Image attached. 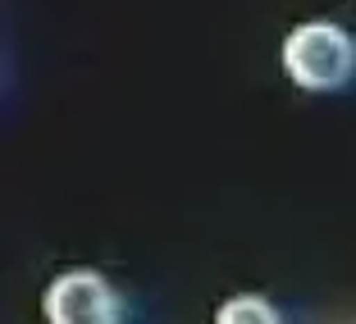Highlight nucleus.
<instances>
[{
	"instance_id": "f257e3e1",
	"label": "nucleus",
	"mask_w": 356,
	"mask_h": 324,
	"mask_svg": "<svg viewBox=\"0 0 356 324\" xmlns=\"http://www.w3.org/2000/svg\"><path fill=\"white\" fill-rule=\"evenodd\" d=\"M283 69L302 92H338L356 74V42L338 23H297L283 37Z\"/></svg>"
},
{
	"instance_id": "f03ea898",
	"label": "nucleus",
	"mask_w": 356,
	"mask_h": 324,
	"mask_svg": "<svg viewBox=\"0 0 356 324\" xmlns=\"http://www.w3.org/2000/svg\"><path fill=\"white\" fill-rule=\"evenodd\" d=\"M46 324H119L115 288L92 270H69L42 293Z\"/></svg>"
},
{
	"instance_id": "7ed1b4c3",
	"label": "nucleus",
	"mask_w": 356,
	"mask_h": 324,
	"mask_svg": "<svg viewBox=\"0 0 356 324\" xmlns=\"http://www.w3.org/2000/svg\"><path fill=\"white\" fill-rule=\"evenodd\" d=\"M215 324H283V320L261 293H238L215 311Z\"/></svg>"
}]
</instances>
